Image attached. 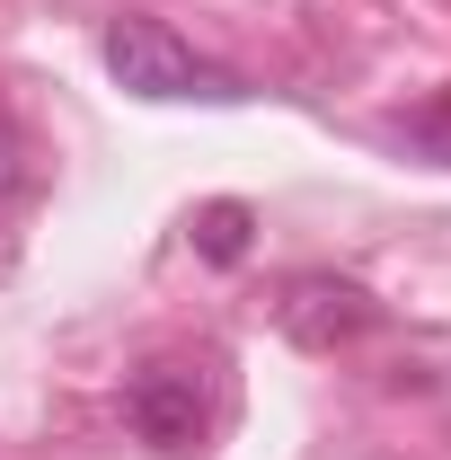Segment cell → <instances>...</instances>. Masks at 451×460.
I'll use <instances>...</instances> for the list:
<instances>
[{"label":"cell","mask_w":451,"mask_h":460,"mask_svg":"<svg viewBox=\"0 0 451 460\" xmlns=\"http://www.w3.org/2000/svg\"><path fill=\"white\" fill-rule=\"evenodd\" d=\"M195 248H204V257H213V266H239V257H248V204H204V213H195Z\"/></svg>","instance_id":"obj_4"},{"label":"cell","mask_w":451,"mask_h":460,"mask_svg":"<svg viewBox=\"0 0 451 460\" xmlns=\"http://www.w3.org/2000/svg\"><path fill=\"white\" fill-rule=\"evenodd\" d=\"M98 54H107L115 89H133V98H213V107H230V98H248V80L239 71H222V62H204L186 36H177L169 18H151V9H124V18H107L98 27Z\"/></svg>","instance_id":"obj_1"},{"label":"cell","mask_w":451,"mask_h":460,"mask_svg":"<svg viewBox=\"0 0 451 460\" xmlns=\"http://www.w3.org/2000/svg\"><path fill=\"white\" fill-rule=\"evenodd\" d=\"M18 186H27V142H18V124L0 115V204H9Z\"/></svg>","instance_id":"obj_5"},{"label":"cell","mask_w":451,"mask_h":460,"mask_svg":"<svg viewBox=\"0 0 451 460\" xmlns=\"http://www.w3.org/2000/svg\"><path fill=\"white\" fill-rule=\"evenodd\" d=\"M381 310H372V292L354 284V275H292L283 284V337L310 345V354H337L345 337H363Z\"/></svg>","instance_id":"obj_2"},{"label":"cell","mask_w":451,"mask_h":460,"mask_svg":"<svg viewBox=\"0 0 451 460\" xmlns=\"http://www.w3.org/2000/svg\"><path fill=\"white\" fill-rule=\"evenodd\" d=\"M124 425H133L151 452H195V434H204V390H195V372L142 363V372L124 381Z\"/></svg>","instance_id":"obj_3"}]
</instances>
